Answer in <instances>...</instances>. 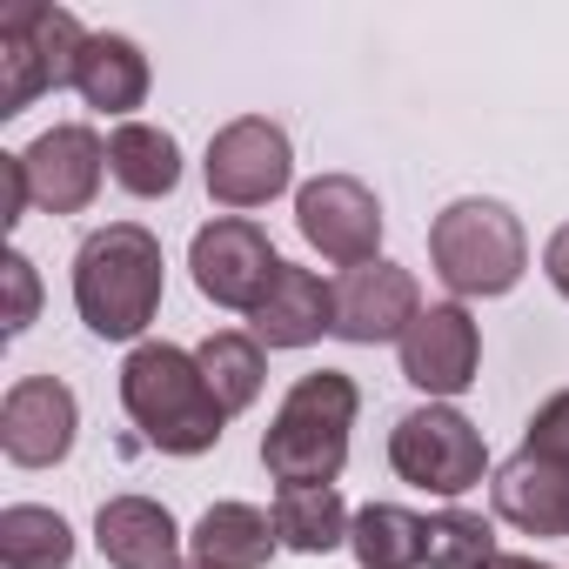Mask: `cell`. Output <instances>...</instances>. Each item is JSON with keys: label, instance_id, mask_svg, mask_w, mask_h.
Segmentation results:
<instances>
[{"label": "cell", "instance_id": "6da1fadb", "mask_svg": "<svg viewBox=\"0 0 569 569\" xmlns=\"http://www.w3.org/2000/svg\"><path fill=\"white\" fill-rule=\"evenodd\" d=\"M161 289L168 261L141 221H108L74 254V309L101 342H141L148 322L161 316Z\"/></svg>", "mask_w": 569, "mask_h": 569}, {"label": "cell", "instance_id": "7a4b0ae2", "mask_svg": "<svg viewBox=\"0 0 569 569\" xmlns=\"http://www.w3.org/2000/svg\"><path fill=\"white\" fill-rule=\"evenodd\" d=\"M121 409L161 456H208L228 429V409L208 396V376L194 349L174 342H134L121 362Z\"/></svg>", "mask_w": 569, "mask_h": 569}, {"label": "cell", "instance_id": "3957f363", "mask_svg": "<svg viewBox=\"0 0 569 569\" xmlns=\"http://www.w3.org/2000/svg\"><path fill=\"white\" fill-rule=\"evenodd\" d=\"M356 409H362L356 376H342V369L302 376L289 396H281V409L268 416L261 469H268L281 489H336V476H342V462H349Z\"/></svg>", "mask_w": 569, "mask_h": 569}, {"label": "cell", "instance_id": "277c9868", "mask_svg": "<svg viewBox=\"0 0 569 569\" xmlns=\"http://www.w3.org/2000/svg\"><path fill=\"white\" fill-rule=\"evenodd\" d=\"M429 261H436L442 289L456 302H489V296H509L516 281H522L529 234H522V221H516L509 201L462 194V201H449L429 221Z\"/></svg>", "mask_w": 569, "mask_h": 569}, {"label": "cell", "instance_id": "5b68a950", "mask_svg": "<svg viewBox=\"0 0 569 569\" xmlns=\"http://www.w3.org/2000/svg\"><path fill=\"white\" fill-rule=\"evenodd\" d=\"M81 21L68 8H48V0H21V8L0 14V114H28L41 94L74 88L81 68Z\"/></svg>", "mask_w": 569, "mask_h": 569}, {"label": "cell", "instance_id": "8992f818", "mask_svg": "<svg viewBox=\"0 0 569 569\" xmlns=\"http://www.w3.org/2000/svg\"><path fill=\"white\" fill-rule=\"evenodd\" d=\"M389 469L409 489L456 502V496H469L489 476V442H482V429L456 402H422V409L396 416V429H389Z\"/></svg>", "mask_w": 569, "mask_h": 569}, {"label": "cell", "instance_id": "52a82bcc", "mask_svg": "<svg viewBox=\"0 0 569 569\" xmlns=\"http://www.w3.org/2000/svg\"><path fill=\"white\" fill-rule=\"evenodd\" d=\"M201 174H208V194L221 208H234V214L241 208H268L274 194H289V181H296V148H289V134H281L268 114H241V121L214 128Z\"/></svg>", "mask_w": 569, "mask_h": 569}, {"label": "cell", "instance_id": "ba28073f", "mask_svg": "<svg viewBox=\"0 0 569 569\" xmlns=\"http://www.w3.org/2000/svg\"><path fill=\"white\" fill-rule=\"evenodd\" d=\"M188 268H194V289H201L214 309L254 316L261 296H268V281L281 274V254H274V241L261 234V221H248V214H214L208 228H194Z\"/></svg>", "mask_w": 569, "mask_h": 569}, {"label": "cell", "instance_id": "9c48e42d", "mask_svg": "<svg viewBox=\"0 0 569 569\" xmlns=\"http://www.w3.org/2000/svg\"><path fill=\"white\" fill-rule=\"evenodd\" d=\"M296 228L336 268L382 261V201L356 174H316V181H302L296 188Z\"/></svg>", "mask_w": 569, "mask_h": 569}, {"label": "cell", "instance_id": "30bf717a", "mask_svg": "<svg viewBox=\"0 0 569 569\" xmlns=\"http://www.w3.org/2000/svg\"><path fill=\"white\" fill-rule=\"evenodd\" d=\"M396 356H402V382H416L429 402H456L482 369V329L462 302H429L396 342Z\"/></svg>", "mask_w": 569, "mask_h": 569}, {"label": "cell", "instance_id": "8fae6325", "mask_svg": "<svg viewBox=\"0 0 569 569\" xmlns=\"http://www.w3.org/2000/svg\"><path fill=\"white\" fill-rule=\"evenodd\" d=\"M81 429V402L61 376H21L0 402V449H8L14 469H54L68 462Z\"/></svg>", "mask_w": 569, "mask_h": 569}, {"label": "cell", "instance_id": "7c38bea8", "mask_svg": "<svg viewBox=\"0 0 569 569\" xmlns=\"http://www.w3.org/2000/svg\"><path fill=\"white\" fill-rule=\"evenodd\" d=\"M416 316H422V289H416L409 268L362 261V268H342L336 274V336L342 342H356V349L402 342Z\"/></svg>", "mask_w": 569, "mask_h": 569}, {"label": "cell", "instance_id": "4fadbf2b", "mask_svg": "<svg viewBox=\"0 0 569 569\" xmlns=\"http://www.w3.org/2000/svg\"><path fill=\"white\" fill-rule=\"evenodd\" d=\"M21 168H28V194L34 208L48 214H81L94 194H101V174H108V141L81 121H61L48 134H34L21 148Z\"/></svg>", "mask_w": 569, "mask_h": 569}, {"label": "cell", "instance_id": "5bb4252c", "mask_svg": "<svg viewBox=\"0 0 569 569\" xmlns=\"http://www.w3.org/2000/svg\"><path fill=\"white\" fill-rule=\"evenodd\" d=\"M248 322H254L261 349H309V342L336 336V281H322L316 268L281 261V274L268 281V296Z\"/></svg>", "mask_w": 569, "mask_h": 569}, {"label": "cell", "instance_id": "9a60e30c", "mask_svg": "<svg viewBox=\"0 0 569 569\" xmlns=\"http://www.w3.org/2000/svg\"><path fill=\"white\" fill-rule=\"evenodd\" d=\"M489 502L509 529L522 536H556L569 542V462H542V456H509L489 476Z\"/></svg>", "mask_w": 569, "mask_h": 569}, {"label": "cell", "instance_id": "2e32d148", "mask_svg": "<svg viewBox=\"0 0 569 569\" xmlns=\"http://www.w3.org/2000/svg\"><path fill=\"white\" fill-rule=\"evenodd\" d=\"M94 549L114 569H181V522L154 496H108L94 516Z\"/></svg>", "mask_w": 569, "mask_h": 569}, {"label": "cell", "instance_id": "e0dca14e", "mask_svg": "<svg viewBox=\"0 0 569 569\" xmlns=\"http://www.w3.org/2000/svg\"><path fill=\"white\" fill-rule=\"evenodd\" d=\"M274 549H281L274 516L254 509V502H208L201 522L188 529L194 569H268Z\"/></svg>", "mask_w": 569, "mask_h": 569}, {"label": "cell", "instance_id": "ac0fdd59", "mask_svg": "<svg viewBox=\"0 0 569 569\" xmlns=\"http://www.w3.org/2000/svg\"><path fill=\"white\" fill-rule=\"evenodd\" d=\"M148 54L134 34H88L81 48V68H74V94L94 108V114H121L134 121V108L148 101Z\"/></svg>", "mask_w": 569, "mask_h": 569}, {"label": "cell", "instance_id": "d6986e66", "mask_svg": "<svg viewBox=\"0 0 569 569\" xmlns=\"http://www.w3.org/2000/svg\"><path fill=\"white\" fill-rule=\"evenodd\" d=\"M108 174L134 201H161V194L181 188V141L154 121H121L108 134Z\"/></svg>", "mask_w": 569, "mask_h": 569}, {"label": "cell", "instance_id": "ffe728a7", "mask_svg": "<svg viewBox=\"0 0 569 569\" xmlns=\"http://www.w3.org/2000/svg\"><path fill=\"white\" fill-rule=\"evenodd\" d=\"M349 549L362 569H422L429 549V516L402 509V502H369L349 522Z\"/></svg>", "mask_w": 569, "mask_h": 569}, {"label": "cell", "instance_id": "44dd1931", "mask_svg": "<svg viewBox=\"0 0 569 569\" xmlns=\"http://www.w3.org/2000/svg\"><path fill=\"white\" fill-rule=\"evenodd\" d=\"M74 529L48 502H8L0 509V569H68Z\"/></svg>", "mask_w": 569, "mask_h": 569}, {"label": "cell", "instance_id": "7402d4cb", "mask_svg": "<svg viewBox=\"0 0 569 569\" xmlns=\"http://www.w3.org/2000/svg\"><path fill=\"white\" fill-rule=\"evenodd\" d=\"M349 502L336 489H281L274 496V536L281 549H296V556H329L349 542Z\"/></svg>", "mask_w": 569, "mask_h": 569}, {"label": "cell", "instance_id": "603a6c76", "mask_svg": "<svg viewBox=\"0 0 569 569\" xmlns=\"http://www.w3.org/2000/svg\"><path fill=\"white\" fill-rule=\"evenodd\" d=\"M194 362H201V376H208V396H214L228 416L254 409V396H261V342H254V336L214 329V336L194 349Z\"/></svg>", "mask_w": 569, "mask_h": 569}, {"label": "cell", "instance_id": "cb8c5ba5", "mask_svg": "<svg viewBox=\"0 0 569 569\" xmlns=\"http://www.w3.org/2000/svg\"><path fill=\"white\" fill-rule=\"evenodd\" d=\"M496 556L502 549H496L489 516H476V509H436L429 516V549H422L429 569H489Z\"/></svg>", "mask_w": 569, "mask_h": 569}, {"label": "cell", "instance_id": "d4e9b609", "mask_svg": "<svg viewBox=\"0 0 569 569\" xmlns=\"http://www.w3.org/2000/svg\"><path fill=\"white\" fill-rule=\"evenodd\" d=\"M522 456H542V462H569V389H556L529 429H522Z\"/></svg>", "mask_w": 569, "mask_h": 569}, {"label": "cell", "instance_id": "484cf974", "mask_svg": "<svg viewBox=\"0 0 569 569\" xmlns=\"http://www.w3.org/2000/svg\"><path fill=\"white\" fill-rule=\"evenodd\" d=\"M0 268H8V336H21L34 322V309H41V274H34V261L21 248H8Z\"/></svg>", "mask_w": 569, "mask_h": 569}, {"label": "cell", "instance_id": "4316f807", "mask_svg": "<svg viewBox=\"0 0 569 569\" xmlns=\"http://www.w3.org/2000/svg\"><path fill=\"white\" fill-rule=\"evenodd\" d=\"M542 274H549V289L569 302V221H562V228L542 241Z\"/></svg>", "mask_w": 569, "mask_h": 569}, {"label": "cell", "instance_id": "83f0119b", "mask_svg": "<svg viewBox=\"0 0 569 569\" xmlns=\"http://www.w3.org/2000/svg\"><path fill=\"white\" fill-rule=\"evenodd\" d=\"M489 569H549V562H536V556H496Z\"/></svg>", "mask_w": 569, "mask_h": 569}]
</instances>
